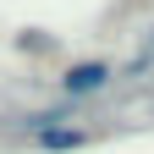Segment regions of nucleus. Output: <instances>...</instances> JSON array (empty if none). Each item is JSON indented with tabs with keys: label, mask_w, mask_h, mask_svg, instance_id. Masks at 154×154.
I'll return each mask as SVG.
<instances>
[{
	"label": "nucleus",
	"mask_w": 154,
	"mask_h": 154,
	"mask_svg": "<svg viewBox=\"0 0 154 154\" xmlns=\"http://www.w3.org/2000/svg\"><path fill=\"white\" fill-rule=\"evenodd\" d=\"M105 83H110V66L105 61H77L61 77V94H66V99H88V94H99Z\"/></svg>",
	"instance_id": "obj_1"
},
{
	"label": "nucleus",
	"mask_w": 154,
	"mask_h": 154,
	"mask_svg": "<svg viewBox=\"0 0 154 154\" xmlns=\"http://www.w3.org/2000/svg\"><path fill=\"white\" fill-rule=\"evenodd\" d=\"M28 138H33L38 149H50V154H66V149H83L94 132H88V127H44V132H28Z\"/></svg>",
	"instance_id": "obj_2"
},
{
	"label": "nucleus",
	"mask_w": 154,
	"mask_h": 154,
	"mask_svg": "<svg viewBox=\"0 0 154 154\" xmlns=\"http://www.w3.org/2000/svg\"><path fill=\"white\" fill-rule=\"evenodd\" d=\"M149 55H154V38H149V50H143V61H149Z\"/></svg>",
	"instance_id": "obj_3"
}]
</instances>
